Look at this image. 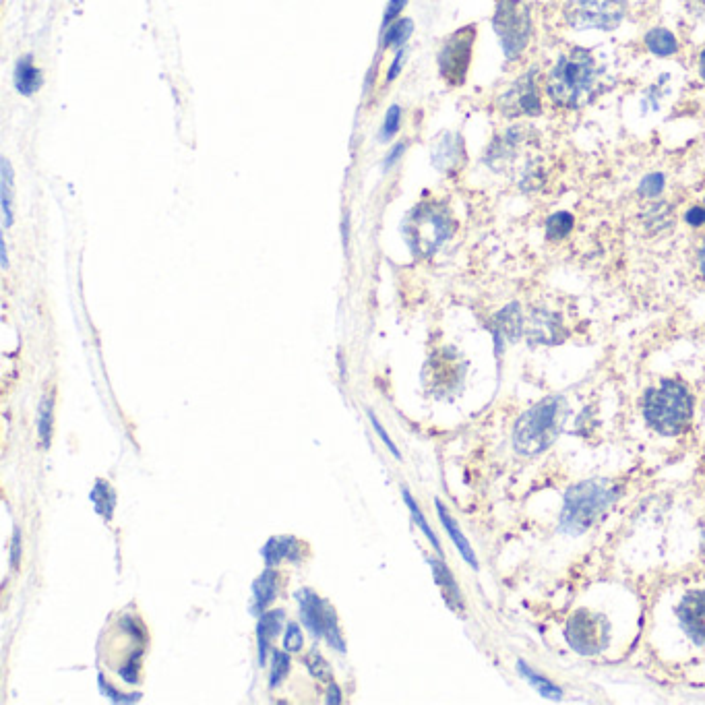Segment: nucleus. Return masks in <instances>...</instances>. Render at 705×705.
<instances>
[{"instance_id":"nucleus-22","label":"nucleus","mask_w":705,"mask_h":705,"mask_svg":"<svg viewBox=\"0 0 705 705\" xmlns=\"http://www.w3.org/2000/svg\"><path fill=\"white\" fill-rule=\"evenodd\" d=\"M435 505H437V511H439L441 524H443V528L447 530V534L451 536V540L455 542V546H457V550H459V555H462L464 561L470 563V565L476 569V567H478V561H476V555H474V550H472L470 542L466 540V536L462 534V530H459V526L455 524V519H453V517L449 515V511L445 509V505H443L441 501H437Z\"/></svg>"},{"instance_id":"nucleus-17","label":"nucleus","mask_w":705,"mask_h":705,"mask_svg":"<svg viewBox=\"0 0 705 705\" xmlns=\"http://www.w3.org/2000/svg\"><path fill=\"white\" fill-rule=\"evenodd\" d=\"M643 46H646V50L656 58L677 56L681 48L679 38L674 36V32H670L668 27H652L650 32L643 36Z\"/></svg>"},{"instance_id":"nucleus-28","label":"nucleus","mask_w":705,"mask_h":705,"mask_svg":"<svg viewBox=\"0 0 705 705\" xmlns=\"http://www.w3.org/2000/svg\"><path fill=\"white\" fill-rule=\"evenodd\" d=\"M573 228H575V218L569 211L550 213L544 222V232L548 240H563L573 232Z\"/></svg>"},{"instance_id":"nucleus-42","label":"nucleus","mask_w":705,"mask_h":705,"mask_svg":"<svg viewBox=\"0 0 705 705\" xmlns=\"http://www.w3.org/2000/svg\"><path fill=\"white\" fill-rule=\"evenodd\" d=\"M404 63H406V50L402 48V50H397V54H395V58H393V63H391V67H389V73H387V83H391V81H395V79H397V75L402 73Z\"/></svg>"},{"instance_id":"nucleus-41","label":"nucleus","mask_w":705,"mask_h":705,"mask_svg":"<svg viewBox=\"0 0 705 705\" xmlns=\"http://www.w3.org/2000/svg\"><path fill=\"white\" fill-rule=\"evenodd\" d=\"M118 677L125 683H129V685L137 683L139 681V664H137V660H131L125 666H120L118 668Z\"/></svg>"},{"instance_id":"nucleus-5","label":"nucleus","mask_w":705,"mask_h":705,"mask_svg":"<svg viewBox=\"0 0 705 705\" xmlns=\"http://www.w3.org/2000/svg\"><path fill=\"white\" fill-rule=\"evenodd\" d=\"M565 416L563 397H546L517 420L513 431L515 449L524 455L546 451L557 441Z\"/></svg>"},{"instance_id":"nucleus-13","label":"nucleus","mask_w":705,"mask_h":705,"mask_svg":"<svg viewBox=\"0 0 705 705\" xmlns=\"http://www.w3.org/2000/svg\"><path fill=\"white\" fill-rule=\"evenodd\" d=\"M296 602L300 608L302 625L309 629L315 639H321L325 633V606L327 600H321L319 594L311 588H302L296 592Z\"/></svg>"},{"instance_id":"nucleus-16","label":"nucleus","mask_w":705,"mask_h":705,"mask_svg":"<svg viewBox=\"0 0 705 705\" xmlns=\"http://www.w3.org/2000/svg\"><path fill=\"white\" fill-rule=\"evenodd\" d=\"M261 555L267 563V567H275L280 565L282 561H290V563H298L300 561V542L294 536H271Z\"/></svg>"},{"instance_id":"nucleus-8","label":"nucleus","mask_w":705,"mask_h":705,"mask_svg":"<svg viewBox=\"0 0 705 705\" xmlns=\"http://www.w3.org/2000/svg\"><path fill=\"white\" fill-rule=\"evenodd\" d=\"M497 110L507 120L536 118L542 114V83L540 69L530 67L517 75L497 100Z\"/></svg>"},{"instance_id":"nucleus-33","label":"nucleus","mask_w":705,"mask_h":705,"mask_svg":"<svg viewBox=\"0 0 705 705\" xmlns=\"http://www.w3.org/2000/svg\"><path fill=\"white\" fill-rule=\"evenodd\" d=\"M402 495H404V501H406V505H408V509H410V513H412V519H414V524L422 530V534L428 538V540H431V544H433V548L435 550H439V553H441V542H439V538L435 536V532L431 530V526H428V521H426V517L422 515V511H420V507H418V503L412 499V495H410V490L408 488H404L402 490Z\"/></svg>"},{"instance_id":"nucleus-6","label":"nucleus","mask_w":705,"mask_h":705,"mask_svg":"<svg viewBox=\"0 0 705 705\" xmlns=\"http://www.w3.org/2000/svg\"><path fill=\"white\" fill-rule=\"evenodd\" d=\"M493 29L507 63H517L534 38V17L526 0H497Z\"/></svg>"},{"instance_id":"nucleus-18","label":"nucleus","mask_w":705,"mask_h":705,"mask_svg":"<svg viewBox=\"0 0 705 705\" xmlns=\"http://www.w3.org/2000/svg\"><path fill=\"white\" fill-rule=\"evenodd\" d=\"M435 166L443 172L447 170H455L459 164L464 162L466 158V149H464V141L459 139V135H445L439 143V147L435 149Z\"/></svg>"},{"instance_id":"nucleus-26","label":"nucleus","mask_w":705,"mask_h":705,"mask_svg":"<svg viewBox=\"0 0 705 705\" xmlns=\"http://www.w3.org/2000/svg\"><path fill=\"white\" fill-rule=\"evenodd\" d=\"M91 503H94L98 515H102L106 521L112 519L114 507H116V493L112 490V486L106 480H98L94 490L89 493Z\"/></svg>"},{"instance_id":"nucleus-31","label":"nucleus","mask_w":705,"mask_h":705,"mask_svg":"<svg viewBox=\"0 0 705 705\" xmlns=\"http://www.w3.org/2000/svg\"><path fill=\"white\" fill-rule=\"evenodd\" d=\"M517 668H519V672L521 674H524V677L534 685V689H538V693L540 695H544V697H550V699H561V689L559 687H555L553 683H550L548 679H544V677H540V674H536L524 660H519V664H517Z\"/></svg>"},{"instance_id":"nucleus-43","label":"nucleus","mask_w":705,"mask_h":705,"mask_svg":"<svg viewBox=\"0 0 705 705\" xmlns=\"http://www.w3.org/2000/svg\"><path fill=\"white\" fill-rule=\"evenodd\" d=\"M19 561H21V530L15 528L13 544H11V567L17 569V567H19Z\"/></svg>"},{"instance_id":"nucleus-4","label":"nucleus","mask_w":705,"mask_h":705,"mask_svg":"<svg viewBox=\"0 0 705 705\" xmlns=\"http://www.w3.org/2000/svg\"><path fill=\"white\" fill-rule=\"evenodd\" d=\"M617 499V488L606 480H586L571 486L561 511V528L567 534H584Z\"/></svg>"},{"instance_id":"nucleus-3","label":"nucleus","mask_w":705,"mask_h":705,"mask_svg":"<svg viewBox=\"0 0 705 705\" xmlns=\"http://www.w3.org/2000/svg\"><path fill=\"white\" fill-rule=\"evenodd\" d=\"M643 416L656 433L674 437L685 433L693 418V397L679 381H662L643 400Z\"/></svg>"},{"instance_id":"nucleus-27","label":"nucleus","mask_w":705,"mask_h":705,"mask_svg":"<svg viewBox=\"0 0 705 705\" xmlns=\"http://www.w3.org/2000/svg\"><path fill=\"white\" fill-rule=\"evenodd\" d=\"M52 428H54V397L44 395L38 410V439L42 449L52 445Z\"/></svg>"},{"instance_id":"nucleus-38","label":"nucleus","mask_w":705,"mask_h":705,"mask_svg":"<svg viewBox=\"0 0 705 705\" xmlns=\"http://www.w3.org/2000/svg\"><path fill=\"white\" fill-rule=\"evenodd\" d=\"M369 420H371V424H373V428H375V433H377V437L385 443V447L391 451V455L395 457V459H402V453H400V449H397L395 447V443L391 441V437L387 435V431H385V426L379 422V418L373 414V412H369Z\"/></svg>"},{"instance_id":"nucleus-45","label":"nucleus","mask_w":705,"mask_h":705,"mask_svg":"<svg viewBox=\"0 0 705 705\" xmlns=\"http://www.w3.org/2000/svg\"><path fill=\"white\" fill-rule=\"evenodd\" d=\"M406 151V143H400V145H395L393 149H391V156L385 160V168H391L397 160H400L402 158V153Z\"/></svg>"},{"instance_id":"nucleus-47","label":"nucleus","mask_w":705,"mask_h":705,"mask_svg":"<svg viewBox=\"0 0 705 705\" xmlns=\"http://www.w3.org/2000/svg\"><path fill=\"white\" fill-rule=\"evenodd\" d=\"M697 71H699L701 81L705 83V46L699 50V56H697Z\"/></svg>"},{"instance_id":"nucleus-49","label":"nucleus","mask_w":705,"mask_h":705,"mask_svg":"<svg viewBox=\"0 0 705 705\" xmlns=\"http://www.w3.org/2000/svg\"><path fill=\"white\" fill-rule=\"evenodd\" d=\"M691 7H693L697 13H701V15H703V13H705V0H693V5H691Z\"/></svg>"},{"instance_id":"nucleus-46","label":"nucleus","mask_w":705,"mask_h":705,"mask_svg":"<svg viewBox=\"0 0 705 705\" xmlns=\"http://www.w3.org/2000/svg\"><path fill=\"white\" fill-rule=\"evenodd\" d=\"M697 267H699L701 278L705 280V238H703L701 247H699V251H697Z\"/></svg>"},{"instance_id":"nucleus-19","label":"nucleus","mask_w":705,"mask_h":705,"mask_svg":"<svg viewBox=\"0 0 705 705\" xmlns=\"http://www.w3.org/2000/svg\"><path fill=\"white\" fill-rule=\"evenodd\" d=\"M42 71L34 65L32 56H23L15 65V89L21 96H34L42 87Z\"/></svg>"},{"instance_id":"nucleus-15","label":"nucleus","mask_w":705,"mask_h":705,"mask_svg":"<svg viewBox=\"0 0 705 705\" xmlns=\"http://www.w3.org/2000/svg\"><path fill=\"white\" fill-rule=\"evenodd\" d=\"M280 590V575L273 569H265L255 581H253V600H251V612L253 615H263V612L275 602Z\"/></svg>"},{"instance_id":"nucleus-29","label":"nucleus","mask_w":705,"mask_h":705,"mask_svg":"<svg viewBox=\"0 0 705 705\" xmlns=\"http://www.w3.org/2000/svg\"><path fill=\"white\" fill-rule=\"evenodd\" d=\"M323 637L327 639L329 648H333L335 652H340V654L346 652V641H344L340 623H337V615H335V608L331 606V602H327V606H325V633H323Z\"/></svg>"},{"instance_id":"nucleus-14","label":"nucleus","mask_w":705,"mask_h":705,"mask_svg":"<svg viewBox=\"0 0 705 705\" xmlns=\"http://www.w3.org/2000/svg\"><path fill=\"white\" fill-rule=\"evenodd\" d=\"M284 621H286L284 610H265L263 615L259 617V623H257V650H259V664L261 666H265V660H267V654H269L273 639L282 633Z\"/></svg>"},{"instance_id":"nucleus-50","label":"nucleus","mask_w":705,"mask_h":705,"mask_svg":"<svg viewBox=\"0 0 705 705\" xmlns=\"http://www.w3.org/2000/svg\"><path fill=\"white\" fill-rule=\"evenodd\" d=\"M703 205H705V197H703Z\"/></svg>"},{"instance_id":"nucleus-48","label":"nucleus","mask_w":705,"mask_h":705,"mask_svg":"<svg viewBox=\"0 0 705 705\" xmlns=\"http://www.w3.org/2000/svg\"><path fill=\"white\" fill-rule=\"evenodd\" d=\"M0 259H3V269H9V251H7L5 238H3V244H0Z\"/></svg>"},{"instance_id":"nucleus-37","label":"nucleus","mask_w":705,"mask_h":705,"mask_svg":"<svg viewBox=\"0 0 705 705\" xmlns=\"http://www.w3.org/2000/svg\"><path fill=\"white\" fill-rule=\"evenodd\" d=\"M304 646V635H302V629L296 625V623H290L284 631V650L294 654V652H300Z\"/></svg>"},{"instance_id":"nucleus-24","label":"nucleus","mask_w":705,"mask_h":705,"mask_svg":"<svg viewBox=\"0 0 705 705\" xmlns=\"http://www.w3.org/2000/svg\"><path fill=\"white\" fill-rule=\"evenodd\" d=\"M13 168L7 158L0 162V207H3L5 228L13 226Z\"/></svg>"},{"instance_id":"nucleus-40","label":"nucleus","mask_w":705,"mask_h":705,"mask_svg":"<svg viewBox=\"0 0 705 705\" xmlns=\"http://www.w3.org/2000/svg\"><path fill=\"white\" fill-rule=\"evenodd\" d=\"M406 5H408V0H389L385 17H383V29H385L387 25H391L393 21L400 19V15H402V11L406 9Z\"/></svg>"},{"instance_id":"nucleus-32","label":"nucleus","mask_w":705,"mask_h":705,"mask_svg":"<svg viewBox=\"0 0 705 705\" xmlns=\"http://www.w3.org/2000/svg\"><path fill=\"white\" fill-rule=\"evenodd\" d=\"M290 672V652L275 650L271 656V670H269V687L278 689Z\"/></svg>"},{"instance_id":"nucleus-35","label":"nucleus","mask_w":705,"mask_h":705,"mask_svg":"<svg viewBox=\"0 0 705 705\" xmlns=\"http://www.w3.org/2000/svg\"><path fill=\"white\" fill-rule=\"evenodd\" d=\"M402 129V106H389L387 114H385V120H383V125H381V131H379V139L381 141H391L397 133H400Z\"/></svg>"},{"instance_id":"nucleus-25","label":"nucleus","mask_w":705,"mask_h":705,"mask_svg":"<svg viewBox=\"0 0 705 705\" xmlns=\"http://www.w3.org/2000/svg\"><path fill=\"white\" fill-rule=\"evenodd\" d=\"M414 32L412 19H397L383 29V48L402 50Z\"/></svg>"},{"instance_id":"nucleus-7","label":"nucleus","mask_w":705,"mask_h":705,"mask_svg":"<svg viewBox=\"0 0 705 705\" xmlns=\"http://www.w3.org/2000/svg\"><path fill=\"white\" fill-rule=\"evenodd\" d=\"M563 23L573 32H615L627 17L625 0H567Z\"/></svg>"},{"instance_id":"nucleus-30","label":"nucleus","mask_w":705,"mask_h":705,"mask_svg":"<svg viewBox=\"0 0 705 705\" xmlns=\"http://www.w3.org/2000/svg\"><path fill=\"white\" fill-rule=\"evenodd\" d=\"M664 191H666V174L664 172H650V174L643 176L637 185V195L641 199H648V201L660 199Z\"/></svg>"},{"instance_id":"nucleus-10","label":"nucleus","mask_w":705,"mask_h":705,"mask_svg":"<svg viewBox=\"0 0 705 705\" xmlns=\"http://www.w3.org/2000/svg\"><path fill=\"white\" fill-rule=\"evenodd\" d=\"M474 44H476V25H466L462 29H457V32H453L443 42L437 56V63H439L441 77L451 87L464 85L472 65Z\"/></svg>"},{"instance_id":"nucleus-20","label":"nucleus","mask_w":705,"mask_h":705,"mask_svg":"<svg viewBox=\"0 0 705 705\" xmlns=\"http://www.w3.org/2000/svg\"><path fill=\"white\" fill-rule=\"evenodd\" d=\"M428 563H431L435 581H437V586H439L441 592H443V598H445L447 606H449L451 610H464L462 592H459V588H457V584H455L453 573L449 571V567H447L443 561H439V559H431Z\"/></svg>"},{"instance_id":"nucleus-2","label":"nucleus","mask_w":705,"mask_h":705,"mask_svg":"<svg viewBox=\"0 0 705 705\" xmlns=\"http://www.w3.org/2000/svg\"><path fill=\"white\" fill-rule=\"evenodd\" d=\"M540 135L530 125H513L490 141L486 164L507 174L521 193H536L546 185V168L538 158Z\"/></svg>"},{"instance_id":"nucleus-23","label":"nucleus","mask_w":705,"mask_h":705,"mask_svg":"<svg viewBox=\"0 0 705 705\" xmlns=\"http://www.w3.org/2000/svg\"><path fill=\"white\" fill-rule=\"evenodd\" d=\"M521 331H524V319H521L519 306L509 304L507 309H503L497 315V329H495L497 344L501 346V342H505V340H517Z\"/></svg>"},{"instance_id":"nucleus-34","label":"nucleus","mask_w":705,"mask_h":705,"mask_svg":"<svg viewBox=\"0 0 705 705\" xmlns=\"http://www.w3.org/2000/svg\"><path fill=\"white\" fill-rule=\"evenodd\" d=\"M306 668H309V674L313 679L321 681V683H331L333 681V670L329 666V662L321 656V652L313 650L309 656H306L304 660Z\"/></svg>"},{"instance_id":"nucleus-1","label":"nucleus","mask_w":705,"mask_h":705,"mask_svg":"<svg viewBox=\"0 0 705 705\" xmlns=\"http://www.w3.org/2000/svg\"><path fill=\"white\" fill-rule=\"evenodd\" d=\"M544 94L561 110H581L602 94V69L596 56L573 46L561 52L544 77Z\"/></svg>"},{"instance_id":"nucleus-11","label":"nucleus","mask_w":705,"mask_h":705,"mask_svg":"<svg viewBox=\"0 0 705 705\" xmlns=\"http://www.w3.org/2000/svg\"><path fill=\"white\" fill-rule=\"evenodd\" d=\"M565 639L581 656H594L608 646L610 625L602 615L590 610H577L569 617Z\"/></svg>"},{"instance_id":"nucleus-12","label":"nucleus","mask_w":705,"mask_h":705,"mask_svg":"<svg viewBox=\"0 0 705 705\" xmlns=\"http://www.w3.org/2000/svg\"><path fill=\"white\" fill-rule=\"evenodd\" d=\"M679 621L685 633L697 643L705 646V592H691L679 606Z\"/></svg>"},{"instance_id":"nucleus-9","label":"nucleus","mask_w":705,"mask_h":705,"mask_svg":"<svg viewBox=\"0 0 705 705\" xmlns=\"http://www.w3.org/2000/svg\"><path fill=\"white\" fill-rule=\"evenodd\" d=\"M412 247L424 255L435 253L441 244L453 234L455 222L445 205L424 203L412 213Z\"/></svg>"},{"instance_id":"nucleus-39","label":"nucleus","mask_w":705,"mask_h":705,"mask_svg":"<svg viewBox=\"0 0 705 705\" xmlns=\"http://www.w3.org/2000/svg\"><path fill=\"white\" fill-rule=\"evenodd\" d=\"M683 220H685V224L691 226V228H705V205H703V203L691 205V207L685 211Z\"/></svg>"},{"instance_id":"nucleus-36","label":"nucleus","mask_w":705,"mask_h":705,"mask_svg":"<svg viewBox=\"0 0 705 705\" xmlns=\"http://www.w3.org/2000/svg\"><path fill=\"white\" fill-rule=\"evenodd\" d=\"M98 687H100V693L106 695V697H108L110 701H114V703H137V701L141 699V693L127 695V693L116 691V689L106 681L104 674H100V677H98Z\"/></svg>"},{"instance_id":"nucleus-44","label":"nucleus","mask_w":705,"mask_h":705,"mask_svg":"<svg viewBox=\"0 0 705 705\" xmlns=\"http://www.w3.org/2000/svg\"><path fill=\"white\" fill-rule=\"evenodd\" d=\"M342 701H344L342 689L331 681V687H329V691H327V703H329V705H340Z\"/></svg>"},{"instance_id":"nucleus-21","label":"nucleus","mask_w":705,"mask_h":705,"mask_svg":"<svg viewBox=\"0 0 705 705\" xmlns=\"http://www.w3.org/2000/svg\"><path fill=\"white\" fill-rule=\"evenodd\" d=\"M561 331H563L561 321L550 313H534L530 319L528 335H530V340H534L538 344H557L559 342L557 335Z\"/></svg>"}]
</instances>
